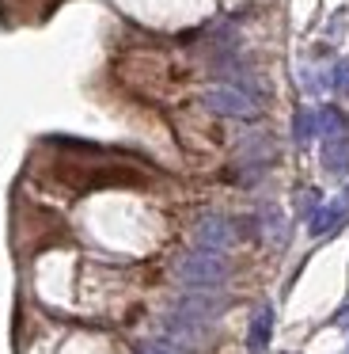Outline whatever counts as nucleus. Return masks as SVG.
<instances>
[{
	"label": "nucleus",
	"instance_id": "obj_1",
	"mask_svg": "<svg viewBox=\"0 0 349 354\" xmlns=\"http://www.w3.org/2000/svg\"><path fill=\"white\" fill-rule=\"evenodd\" d=\"M220 308H224V297H220V293H186V297L174 305V313L167 316V331H171V339L179 346L201 343Z\"/></svg>",
	"mask_w": 349,
	"mask_h": 354
},
{
	"label": "nucleus",
	"instance_id": "obj_2",
	"mask_svg": "<svg viewBox=\"0 0 349 354\" xmlns=\"http://www.w3.org/2000/svg\"><path fill=\"white\" fill-rule=\"evenodd\" d=\"M228 259L220 252H190V255H182L179 259V278L186 286H194V290H217V286H224V278H228Z\"/></svg>",
	"mask_w": 349,
	"mask_h": 354
},
{
	"label": "nucleus",
	"instance_id": "obj_3",
	"mask_svg": "<svg viewBox=\"0 0 349 354\" xmlns=\"http://www.w3.org/2000/svg\"><path fill=\"white\" fill-rule=\"evenodd\" d=\"M194 240H197L201 252H220V255H224V248H232V240H235V225L228 221L224 214H209V217L197 221Z\"/></svg>",
	"mask_w": 349,
	"mask_h": 354
},
{
	"label": "nucleus",
	"instance_id": "obj_4",
	"mask_svg": "<svg viewBox=\"0 0 349 354\" xmlns=\"http://www.w3.org/2000/svg\"><path fill=\"white\" fill-rule=\"evenodd\" d=\"M205 103H209L217 115H228V118H247V115H255V103H250V95L235 92V88H212V92L205 95Z\"/></svg>",
	"mask_w": 349,
	"mask_h": 354
},
{
	"label": "nucleus",
	"instance_id": "obj_5",
	"mask_svg": "<svg viewBox=\"0 0 349 354\" xmlns=\"http://www.w3.org/2000/svg\"><path fill=\"white\" fill-rule=\"evenodd\" d=\"M346 217H349V206H346V202L315 206V209H311V217H308V229H311V236H330V232L338 229Z\"/></svg>",
	"mask_w": 349,
	"mask_h": 354
},
{
	"label": "nucleus",
	"instance_id": "obj_6",
	"mask_svg": "<svg viewBox=\"0 0 349 354\" xmlns=\"http://www.w3.org/2000/svg\"><path fill=\"white\" fill-rule=\"evenodd\" d=\"M323 168L334 171V176H346L349 171V133H338V138L323 141Z\"/></svg>",
	"mask_w": 349,
	"mask_h": 354
},
{
	"label": "nucleus",
	"instance_id": "obj_7",
	"mask_svg": "<svg viewBox=\"0 0 349 354\" xmlns=\"http://www.w3.org/2000/svg\"><path fill=\"white\" fill-rule=\"evenodd\" d=\"M270 331H273V308L262 305L255 316H250V331H247V346L250 354H262L270 346Z\"/></svg>",
	"mask_w": 349,
	"mask_h": 354
},
{
	"label": "nucleus",
	"instance_id": "obj_8",
	"mask_svg": "<svg viewBox=\"0 0 349 354\" xmlns=\"http://www.w3.org/2000/svg\"><path fill=\"white\" fill-rule=\"evenodd\" d=\"M292 130H296V141H300V145H308V141L319 133V111H300Z\"/></svg>",
	"mask_w": 349,
	"mask_h": 354
},
{
	"label": "nucleus",
	"instance_id": "obj_9",
	"mask_svg": "<svg viewBox=\"0 0 349 354\" xmlns=\"http://www.w3.org/2000/svg\"><path fill=\"white\" fill-rule=\"evenodd\" d=\"M137 354H186V346H179L174 339H148V343H141Z\"/></svg>",
	"mask_w": 349,
	"mask_h": 354
},
{
	"label": "nucleus",
	"instance_id": "obj_10",
	"mask_svg": "<svg viewBox=\"0 0 349 354\" xmlns=\"http://www.w3.org/2000/svg\"><path fill=\"white\" fill-rule=\"evenodd\" d=\"M334 88H338L341 95H349V62H341L338 69H334Z\"/></svg>",
	"mask_w": 349,
	"mask_h": 354
},
{
	"label": "nucleus",
	"instance_id": "obj_11",
	"mask_svg": "<svg viewBox=\"0 0 349 354\" xmlns=\"http://www.w3.org/2000/svg\"><path fill=\"white\" fill-rule=\"evenodd\" d=\"M338 328H349V308H346V313L338 316Z\"/></svg>",
	"mask_w": 349,
	"mask_h": 354
},
{
	"label": "nucleus",
	"instance_id": "obj_12",
	"mask_svg": "<svg viewBox=\"0 0 349 354\" xmlns=\"http://www.w3.org/2000/svg\"><path fill=\"white\" fill-rule=\"evenodd\" d=\"M346 354H349V351H346Z\"/></svg>",
	"mask_w": 349,
	"mask_h": 354
}]
</instances>
